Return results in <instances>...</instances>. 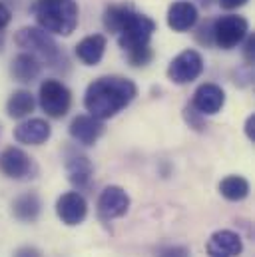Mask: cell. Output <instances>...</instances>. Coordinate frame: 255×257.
<instances>
[{"label": "cell", "mask_w": 255, "mask_h": 257, "mask_svg": "<svg viewBox=\"0 0 255 257\" xmlns=\"http://www.w3.org/2000/svg\"><path fill=\"white\" fill-rule=\"evenodd\" d=\"M104 26L108 32L118 34V44L128 54L130 64L140 68L152 62L150 40L156 32V22L150 16L136 12L130 4H114L104 12Z\"/></svg>", "instance_id": "cell-1"}, {"label": "cell", "mask_w": 255, "mask_h": 257, "mask_svg": "<svg viewBox=\"0 0 255 257\" xmlns=\"http://www.w3.org/2000/svg\"><path fill=\"white\" fill-rule=\"evenodd\" d=\"M136 96L138 88L132 80L122 76H102L86 88L84 108L90 116L104 122L128 108Z\"/></svg>", "instance_id": "cell-2"}, {"label": "cell", "mask_w": 255, "mask_h": 257, "mask_svg": "<svg viewBox=\"0 0 255 257\" xmlns=\"http://www.w3.org/2000/svg\"><path fill=\"white\" fill-rule=\"evenodd\" d=\"M34 16L44 32L70 36L78 26V4L76 0H36Z\"/></svg>", "instance_id": "cell-3"}, {"label": "cell", "mask_w": 255, "mask_h": 257, "mask_svg": "<svg viewBox=\"0 0 255 257\" xmlns=\"http://www.w3.org/2000/svg\"><path fill=\"white\" fill-rule=\"evenodd\" d=\"M14 42L24 48L26 52L34 54L36 58H42L46 60L50 66H56L58 60L62 58L60 56V50L56 46V42L52 40V36L48 32H44L42 28H34V26H26V28H20L14 36Z\"/></svg>", "instance_id": "cell-4"}, {"label": "cell", "mask_w": 255, "mask_h": 257, "mask_svg": "<svg viewBox=\"0 0 255 257\" xmlns=\"http://www.w3.org/2000/svg\"><path fill=\"white\" fill-rule=\"evenodd\" d=\"M249 34V24L243 16L237 14H225L217 20H213L211 24V38L213 44H217L223 50H231L237 44H241L245 40V36Z\"/></svg>", "instance_id": "cell-5"}, {"label": "cell", "mask_w": 255, "mask_h": 257, "mask_svg": "<svg viewBox=\"0 0 255 257\" xmlns=\"http://www.w3.org/2000/svg\"><path fill=\"white\" fill-rule=\"evenodd\" d=\"M38 102L40 108L46 112V116L58 120L64 118L72 106V94L68 90V86L62 84L60 80H44L40 84V92H38Z\"/></svg>", "instance_id": "cell-6"}, {"label": "cell", "mask_w": 255, "mask_h": 257, "mask_svg": "<svg viewBox=\"0 0 255 257\" xmlns=\"http://www.w3.org/2000/svg\"><path fill=\"white\" fill-rule=\"evenodd\" d=\"M203 72V58L197 50H184L180 52L168 66V78L174 84H190L197 80Z\"/></svg>", "instance_id": "cell-7"}, {"label": "cell", "mask_w": 255, "mask_h": 257, "mask_svg": "<svg viewBox=\"0 0 255 257\" xmlns=\"http://www.w3.org/2000/svg\"><path fill=\"white\" fill-rule=\"evenodd\" d=\"M0 172L10 180H26V178H32V174L36 172V166L24 150L10 146V148H4L0 154Z\"/></svg>", "instance_id": "cell-8"}, {"label": "cell", "mask_w": 255, "mask_h": 257, "mask_svg": "<svg viewBox=\"0 0 255 257\" xmlns=\"http://www.w3.org/2000/svg\"><path fill=\"white\" fill-rule=\"evenodd\" d=\"M130 209V195L120 186H108L98 197V213L102 219H118Z\"/></svg>", "instance_id": "cell-9"}, {"label": "cell", "mask_w": 255, "mask_h": 257, "mask_svg": "<svg viewBox=\"0 0 255 257\" xmlns=\"http://www.w3.org/2000/svg\"><path fill=\"white\" fill-rule=\"evenodd\" d=\"M56 215L64 225L74 227L82 223L88 215V203L80 192H66L56 201Z\"/></svg>", "instance_id": "cell-10"}, {"label": "cell", "mask_w": 255, "mask_h": 257, "mask_svg": "<svg viewBox=\"0 0 255 257\" xmlns=\"http://www.w3.org/2000/svg\"><path fill=\"white\" fill-rule=\"evenodd\" d=\"M223 104H225V92H223V88L217 86V84L205 82V84H201V86L193 92L191 106H193L201 116H213V114L221 112Z\"/></svg>", "instance_id": "cell-11"}, {"label": "cell", "mask_w": 255, "mask_h": 257, "mask_svg": "<svg viewBox=\"0 0 255 257\" xmlns=\"http://www.w3.org/2000/svg\"><path fill=\"white\" fill-rule=\"evenodd\" d=\"M205 251L209 257H237L243 251V241L235 231L219 229L207 239Z\"/></svg>", "instance_id": "cell-12"}, {"label": "cell", "mask_w": 255, "mask_h": 257, "mask_svg": "<svg viewBox=\"0 0 255 257\" xmlns=\"http://www.w3.org/2000/svg\"><path fill=\"white\" fill-rule=\"evenodd\" d=\"M104 130L106 126L102 120H98L90 114H80L70 124V136L74 142H78L82 146H94L102 138Z\"/></svg>", "instance_id": "cell-13"}, {"label": "cell", "mask_w": 255, "mask_h": 257, "mask_svg": "<svg viewBox=\"0 0 255 257\" xmlns=\"http://www.w3.org/2000/svg\"><path fill=\"white\" fill-rule=\"evenodd\" d=\"M52 128L42 118H30L14 128V140L26 146H42L50 140Z\"/></svg>", "instance_id": "cell-14"}, {"label": "cell", "mask_w": 255, "mask_h": 257, "mask_svg": "<svg viewBox=\"0 0 255 257\" xmlns=\"http://www.w3.org/2000/svg\"><path fill=\"white\" fill-rule=\"evenodd\" d=\"M66 172H68V180L78 190H84V188H88V184L92 180L94 168H92V162L88 160V156L80 154L78 150H68L66 152Z\"/></svg>", "instance_id": "cell-15"}, {"label": "cell", "mask_w": 255, "mask_h": 257, "mask_svg": "<svg viewBox=\"0 0 255 257\" xmlns=\"http://www.w3.org/2000/svg\"><path fill=\"white\" fill-rule=\"evenodd\" d=\"M197 8L190 0H178L168 8V26L174 32H188L197 22Z\"/></svg>", "instance_id": "cell-16"}, {"label": "cell", "mask_w": 255, "mask_h": 257, "mask_svg": "<svg viewBox=\"0 0 255 257\" xmlns=\"http://www.w3.org/2000/svg\"><path fill=\"white\" fill-rule=\"evenodd\" d=\"M106 36L102 34H92V36H86L82 38L78 44H76V56L82 64L86 66H96L102 58H104V52H106Z\"/></svg>", "instance_id": "cell-17"}, {"label": "cell", "mask_w": 255, "mask_h": 257, "mask_svg": "<svg viewBox=\"0 0 255 257\" xmlns=\"http://www.w3.org/2000/svg\"><path fill=\"white\" fill-rule=\"evenodd\" d=\"M42 70V62L40 58H36L34 54L30 52H20L14 60H12V66H10V74L16 82L20 84H30L32 80L38 78Z\"/></svg>", "instance_id": "cell-18"}, {"label": "cell", "mask_w": 255, "mask_h": 257, "mask_svg": "<svg viewBox=\"0 0 255 257\" xmlns=\"http://www.w3.org/2000/svg\"><path fill=\"white\" fill-rule=\"evenodd\" d=\"M40 211H42V201L36 193H22L12 203V215L26 223L36 221L40 217Z\"/></svg>", "instance_id": "cell-19"}, {"label": "cell", "mask_w": 255, "mask_h": 257, "mask_svg": "<svg viewBox=\"0 0 255 257\" xmlns=\"http://www.w3.org/2000/svg\"><path fill=\"white\" fill-rule=\"evenodd\" d=\"M34 106H36L34 96L28 90H16L10 94V98L6 102V114L14 120H22V118L30 116Z\"/></svg>", "instance_id": "cell-20"}, {"label": "cell", "mask_w": 255, "mask_h": 257, "mask_svg": "<svg viewBox=\"0 0 255 257\" xmlns=\"http://www.w3.org/2000/svg\"><path fill=\"white\" fill-rule=\"evenodd\" d=\"M217 190L229 201H241V199H245L249 195L251 188H249V182L245 178H241V176H227V178H223L219 182Z\"/></svg>", "instance_id": "cell-21"}, {"label": "cell", "mask_w": 255, "mask_h": 257, "mask_svg": "<svg viewBox=\"0 0 255 257\" xmlns=\"http://www.w3.org/2000/svg\"><path fill=\"white\" fill-rule=\"evenodd\" d=\"M190 249L186 245H166L160 247L156 257H190Z\"/></svg>", "instance_id": "cell-22"}, {"label": "cell", "mask_w": 255, "mask_h": 257, "mask_svg": "<svg viewBox=\"0 0 255 257\" xmlns=\"http://www.w3.org/2000/svg\"><path fill=\"white\" fill-rule=\"evenodd\" d=\"M184 116H186V122H188L193 130L201 132V130L205 128V124H203V118H205V116H201L193 106H188V108L184 110Z\"/></svg>", "instance_id": "cell-23"}, {"label": "cell", "mask_w": 255, "mask_h": 257, "mask_svg": "<svg viewBox=\"0 0 255 257\" xmlns=\"http://www.w3.org/2000/svg\"><path fill=\"white\" fill-rule=\"evenodd\" d=\"M243 56H245V62H247V64H253V60H255V36L253 34H247V36H245Z\"/></svg>", "instance_id": "cell-24"}, {"label": "cell", "mask_w": 255, "mask_h": 257, "mask_svg": "<svg viewBox=\"0 0 255 257\" xmlns=\"http://www.w3.org/2000/svg\"><path fill=\"white\" fill-rule=\"evenodd\" d=\"M14 257H42V251L38 247H32V245H24L20 249H16Z\"/></svg>", "instance_id": "cell-25"}, {"label": "cell", "mask_w": 255, "mask_h": 257, "mask_svg": "<svg viewBox=\"0 0 255 257\" xmlns=\"http://www.w3.org/2000/svg\"><path fill=\"white\" fill-rule=\"evenodd\" d=\"M10 20H12V12H10V8H8L6 4L0 2V32L10 24Z\"/></svg>", "instance_id": "cell-26"}, {"label": "cell", "mask_w": 255, "mask_h": 257, "mask_svg": "<svg viewBox=\"0 0 255 257\" xmlns=\"http://www.w3.org/2000/svg\"><path fill=\"white\" fill-rule=\"evenodd\" d=\"M243 4H247V0H219V6L223 10H235V8H241Z\"/></svg>", "instance_id": "cell-27"}, {"label": "cell", "mask_w": 255, "mask_h": 257, "mask_svg": "<svg viewBox=\"0 0 255 257\" xmlns=\"http://www.w3.org/2000/svg\"><path fill=\"white\" fill-rule=\"evenodd\" d=\"M245 136H247L251 142H255V114L245 120Z\"/></svg>", "instance_id": "cell-28"}, {"label": "cell", "mask_w": 255, "mask_h": 257, "mask_svg": "<svg viewBox=\"0 0 255 257\" xmlns=\"http://www.w3.org/2000/svg\"><path fill=\"white\" fill-rule=\"evenodd\" d=\"M2 48H4V36H2V32H0V52H2Z\"/></svg>", "instance_id": "cell-29"}, {"label": "cell", "mask_w": 255, "mask_h": 257, "mask_svg": "<svg viewBox=\"0 0 255 257\" xmlns=\"http://www.w3.org/2000/svg\"><path fill=\"white\" fill-rule=\"evenodd\" d=\"M0 136H2V126H0Z\"/></svg>", "instance_id": "cell-30"}]
</instances>
